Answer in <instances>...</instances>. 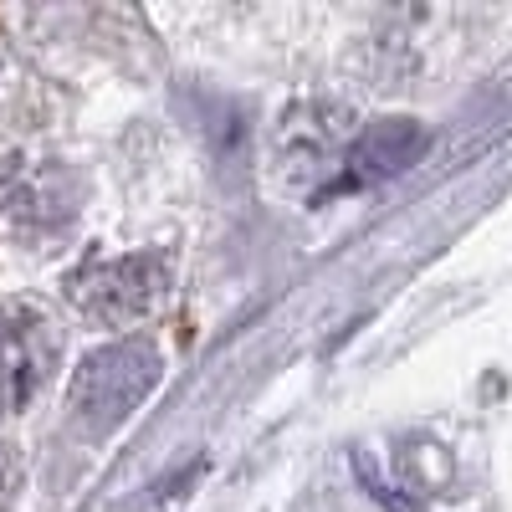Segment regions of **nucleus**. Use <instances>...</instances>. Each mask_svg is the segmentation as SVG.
Returning <instances> with one entry per match:
<instances>
[{
  "label": "nucleus",
  "mask_w": 512,
  "mask_h": 512,
  "mask_svg": "<svg viewBox=\"0 0 512 512\" xmlns=\"http://www.w3.org/2000/svg\"><path fill=\"white\" fill-rule=\"evenodd\" d=\"M159 374H164L159 354L149 344H139V338L93 349L67 384V410L88 436H108L154 395Z\"/></svg>",
  "instance_id": "obj_1"
},
{
  "label": "nucleus",
  "mask_w": 512,
  "mask_h": 512,
  "mask_svg": "<svg viewBox=\"0 0 512 512\" xmlns=\"http://www.w3.org/2000/svg\"><path fill=\"white\" fill-rule=\"evenodd\" d=\"M425 144H431L425 123H415V118H374L354 139V149L344 154V180L338 185L359 190V185L395 180V175H405L410 164H420Z\"/></svg>",
  "instance_id": "obj_4"
},
{
  "label": "nucleus",
  "mask_w": 512,
  "mask_h": 512,
  "mask_svg": "<svg viewBox=\"0 0 512 512\" xmlns=\"http://www.w3.org/2000/svg\"><path fill=\"white\" fill-rule=\"evenodd\" d=\"M52 359H57V338L47 318L31 308L0 313V415H16L41 395V384L52 379Z\"/></svg>",
  "instance_id": "obj_3"
},
{
  "label": "nucleus",
  "mask_w": 512,
  "mask_h": 512,
  "mask_svg": "<svg viewBox=\"0 0 512 512\" xmlns=\"http://www.w3.org/2000/svg\"><path fill=\"white\" fill-rule=\"evenodd\" d=\"M11 482H16V456H11V446H6V441H0V502H6Z\"/></svg>",
  "instance_id": "obj_5"
},
{
  "label": "nucleus",
  "mask_w": 512,
  "mask_h": 512,
  "mask_svg": "<svg viewBox=\"0 0 512 512\" xmlns=\"http://www.w3.org/2000/svg\"><path fill=\"white\" fill-rule=\"evenodd\" d=\"M159 292H164V267H159V256H113V262H93L88 272H77L72 277V297H77V308L118 328V323H139L154 303H159Z\"/></svg>",
  "instance_id": "obj_2"
}]
</instances>
